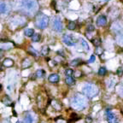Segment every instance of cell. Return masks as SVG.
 <instances>
[{"instance_id":"cell-1","label":"cell","mask_w":123,"mask_h":123,"mask_svg":"<svg viewBox=\"0 0 123 123\" xmlns=\"http://www.w3.org/2000/svg\"><path fill=\"white\" fill-rule=\"evenodd\" d=\"M16 7L21 13L27 16H33L39 10L38 0H16Z\"/></svg>"},{"instance_id":"cell-2","label":"cell","mask_w":123,"mask_h":123,"mask_svg":"<svg viewBox=\"0 0 123 123\" xmlns=\"http://www.w3.org/2000/svg\"><path fill=\"white\" fill-rule=\"evenodd\" d=\"M88 105V99L87 97L82 94L77 93L73 96L71 98V107L75 110L81 111L85 109Z\"/></svg>"},{"instance_id":"cell-3","label":"cell","mask_w":123,"mask_h":123,"mask_svg":"<svg viewBox=\"0 0 123 123\" xmlns=\"http://www.w3.org/2000/svg\"><path fill=\"white\" fill-rule=\"evenodd\" d=\"M82 92L87 98H92L98 95V92H99V89H98V87L95 84L87 83L82 88Z\"/></svg>"},{"instance_id":"cell-4","label":"cell","mask_w":123,"mask_h":123,"mask_svg":"<svg viewBox=\"0 0 123 123\" xmlns=\"http://www.w3.org/2000/svg\"><path fill=\"white\" fill-rule=\"evenodd\" d=\"M112 29L115 34V40L119 45H123V22H115L112 26Z\"/></svg>"},{"instance_id":"cell-5","label":"cell","mask_w":123,"mask_h":123,"mask_svg":"<svg viewBox=\"0 0 123 123\" xmlns=\"http://www.w3.org/2000/svg\"><path fill=\"white\" fill-rule=\"evenodd\" d=\"M34 24L39 29H45L49 25V17L44 13H38V15H36Z\"/></svg>"},{"instance_id":"cell-6","label":"cell","mask_w":123,"mask_h":123,"mask_svg":"<svg viewBox=\"0 0 123 123\" xmlns=\"http://www.w3.org/2000/svg\"><path fill=\"white\" fill-rule=\"evenodd\" d=\"M63 41L68 46H74L77 43V39L72 34H65L63 38Z\"/></svg>"},{"instance_id":"cell-7","label":"cell","mask_w":123,"mask_h":123,"mask_svg":"<svg viewBox=\"0 0 123 123\" xmlns=\"http://www.w3.org/2000/svg\"><path fill=\"white\" fill-rule=\"evenodd\" d=\"M52 26H53V29L57 32H62L63 31V22H62V20L58 16H56V17L53 18L52 21Z\"/></svg>"},{"instance_id":"cell-8","label":"cell","mask_w":123,"mask_h":123,"mask_svg":"<svg viewBox=\"0 0 123 123\" xmlns=\"http://www.w3.org/2000/svg\"><path fill=\"white\" fill-rule=\"evenodd\" d=\"M106 118H107L108 123H118L117 117L111 111V109H107L106 110Z\"/></svg>"},{"instance_id":"cell-9","label":"cell","mask_w":123,"mask_h":123,"mask_svg":"<svg viewBox=\"0 0 123 123\" xmlns=\"http://www.w3.org/2000/svg\"><path fill=\"white\" fill-rule=\"evenodd\" d=\"M11 10V5L8 2H1L0 4V12L2 15L4 14H8Z\"/></svg>"},{"instance_id":"cell-10","label":"cell","mask_w":123,"mask_h":123,"mask_svg":"<svg viewBox=\"0 0 123 123\" xmlns=\"http://www.w3.org/2000/svg\"><path fill=\"white\" fill-rule=\"evenodd\" d=\"M15 46V44L11 41H6V42H1V51H8V50L12 49Z\"/></svg>"},{"instance_id":"cell-11","label":"cell","mask_w":123,"mask_h":123,"mask_svg":"<svg viewBox=\"0 0 123 123\" xmlns=\"http://www.w3.org/2000/svg\"><path fill=\"white\" fill-rule=\"evenodd\" d=\"M96 23L98 27H104L107 24V18H106L105 16L102 15V16H99L98 18H97V21H96Z\"/></svg>"},{"instance_id":"cell-12","label":"cell","mask_w":123,"mask_h":123,"mask_svg":"<svg viewBox=\"0 0 123 123\" xmlns=\"http://www.w3.org/2000/svg\"><path fill=\"white\" fill-rule=\"evenodd\" d=\"M48 80L52 84H56L59 81V75L57 74H51L49 77H48Z\"/></svg>"},{"instance_id":"cell-13","label":"cell","mask_w":123,"mask_h":123,"mask_svg":"<svg viewBox=\"0 0 123 123\" xmlns=\"http://www.w3.org/2000/svg\"><path fill=\"white\" fill-rule=\"evenodd\" d=\"M14 65V61L10 58H5L3 61V66H4L5 68H11Z\"/></svg>"},{"instance_id":"cell-14","label":"cell","mask_w":123,"mask_h":123,"mask_svg":"<svg viewBox=\"0 0 123 123\" xmlns=\"http://www.w3.org/2000/svg\"><path fill=\"white\" fill-rule=\"evenodd\" d=\"M65 83L68 86H73V85L75 84V79L73 76H67L66 79H65Z\"/></svg>"},{"instance_id":"cell-15","label":"cell","mask_w":123,"mask_h":123,"mask_svg":"<svg viewBox=\"0 0 123 123\" xmlns=\"http://www.w3.org/2000/svg\"><path fill=\"white\" fill-rule=\"evenodd\" d=\"M50 52V47L47 46V45H45V46L42 47V49L40 51V55L41 56H43V57H45L47 55L49 54Z\"/></svg>"},{"instance_id":"cell-16","label":"cell","mask_w":123,"mask_h":123,"mask_svg":"<svg viewBox=\"0 0 123 123\" xmlns=\"http://www.w3.org/2000/svg\"><path fill=\"white\" fill-rule=\"evenodd\" d=\"M32 66V62L31 60H30L29 58H26L24 59V61L22 62V68H29V67Z\"/></svg>"},{"instance_id":"cell-17","label":"cell","mask_w":123,"mask_h":123,"mask_svg":"<svg viewBox=\"0 0 123 123\" xmlns=\"http://www.w3.org/2000/svg\"><path fill=\"white\" fill-rule=\"evenodd\" d=\"M33 34H34V30L33 28H27L24 31V35L27 36V37H33Z\"/></svg>"},{"instance_id":"cell-18","label":"cell","mask_w":123,"mask_h":123,"mask_svg":"<svg viewBox=\"0 0 123 123\" xmlns=\"http://www.w3.org/2000/svg\"><path fill=\"white\" fill-rule=\"evenodd\" d=\"M80 41H81V45H82V47H83V49H85V51H90V46H89L87 42H86L84 39H81Z\"/></svg>"},{"instance_id":"cell-19","label":"cell","mask_w":123,"mask_h":123,"mask_svg":"<svg viewBox=\"0 0 123 123\" xmlns=\"http://www.w3.org/2000/svg\"><path fill=\"white\" fill-rule=\"evenodd\" d=\"M23 123H33V117L30 114H27L24 118Z\"/></svg>"},{"instance_id":"cell-20","label":"cell","mask_w":123,"mask_h":123,"mask_svg":"<svg viewBox=\"0 0 123 123\" xmlns=\"http://www.w3.org/2000/svg\"><path fill=\"white\" fill-rule=\"evenodd\" d=\"M40 39H41V35L39 33H34L33 36L32 37V41L37 43V42H39V41L40 40Z\"/></svg>"},{"instance_id":"cell-21","label":"cell","mask_w":123,"mask_h":123,"mask_svg":"<svg viewBox=\"0 0 123 123\" xmlns=\"http://www.w3.org/2000/svg\"><path fill=\"white\" fill-rule=\"evenodd\" d=\"M52 106H53V108H54L56 110H60L61 109V108H62V105H61V104H59L58 102L57 101H56V100H54V101L52 102Z\"/></svg>"},{"instance_id":"cell-22","label":"cell","mask_w":123,"mask_h":123,"mask_svg":"<svg viewBox=\"0 0 123 123\" xmlns=\"http://www.w3.org/2000/svg\"><path fill=\"white\" fill-rule=\"evenodd\" d=\"M81 63H82V61L80 60V59H74V60L71 61L70 64L72 65V66L77 67V66H79V65L81 64Z\"/></svg>"},{"instance_id":"cell-23","label":"cell","mask_w":123,"mask_h":123,"mask_svg":"<svg viewBox=\"0 0 123 123\" xmlns=\"http://www.w3.org/2000/svg\"><path fill=\"white\" fill-rule=\"evenodd\" d=\"M76 28V23L74 22H69L68 24V29L69 30H74Z\"/></svg>"},{"instance_id":"cell-24","label":"cell","mask_w":123,"mask_h":123,"mask_svg":"<svg viewBox=\"0 0 123 123\" xmlns=\"http://www.w3.org/2000/svg\"><path fill=\"white\" fill-rule=\"evenodd\" d=\"M92 44L97 47L100 46V45H101V39H100L99 38H95V39H92Z\"/></svg>"},{"instance_id":"cell-25","label":"cell","mask_w":123,"mask_h":123,"mask_svg":"<svg viewBox=\"0 0 123 123\" xmlns=\"http://www.w3.org/2000/svg\"><path fill=\"white\" fill-rule=\"evenodd\" d=\"M36 76L39 77V78H42V77L45 76V71L43 69H39V70L36 72Z\"/></svg>"},{"instance_id":"cell-26","label":"cell","mask_w":123,"mask_h":123,"mask_svg":"<svg viewBox=\"0 0 123 123\" xmlns=\"http://www.w3.org/2000/svg\"><path fill=\"white\" fill-rule=\"evenodd\" d=\"M106 73H107V70H106V68H99V70H98V74L99 75H101V76H104V75H105Z\"/></svg>"},{"instance_id":"cell-27","label":"cell","mask_w":123,"mask_h":123,"mask_svg":"<svg viewBox=\"0 0 123 123\" xmlns=\"http://www.w3.org/2000/svg\"><path fill=\"white\" fill-rule=\"evenodd\" d=\"M74 71L72 70V69H70V68H68V69H66L65 70V75L66 76H72V74H74Z\"/></svg>"},{"instance_id":"cell-28","label":"cell","mask_w":123,"mask_h":123,"mask_svg":"<svg viewBox=\"0 0 123 123\" xmlns=\"http://www.w3.org/2000/svg\"><path fill=\"white\" fill-rule=\"evenodd\" d=\"M56 123H68V121L66 120H64L63 118L62 117H58V118H56Z\"/></svg>"},{"instance_id":"cell-29","label":"cell","mask_w":123,"mask_h":123,"mask_svg":"<svg viewBox=\"0 0 123 123\" xmlns=\"http://www.w3.org/2000/svg\"><path fill=\"white\" fill-rule=\"evenodd\" d=\"M29 51H31V54L33 55V56H35V57H39V52L37 51L32 48V47H29Z\"/></svg>"},{"instance_id":"cell-30","label":"cell","mask_w":123,"mask_h":123,"mask_svg":"<svg viewBox=\"0 0 123 123\" xmlns=\"http://www.w3.org/2000/svg\"><path fill=\"white\" fill-rule=\"evenodd\" d=\"M103 52H104V50L102 49V48H100L99 46L96 49V54L97 55H98V56H100V55H102L103 54Z\"/></svg>"},{"instance_id":"cell-31","label":"cell","mask_w":123,"mask_h":123,"mask_svg":"<svg viewBox=\"0 0 123 123\" xmlns=\"http://www.w3.org/2000/svg\"><path fill=\"white\" fill-rule=\"evenodd\" d=\"M118 92H119V95L123 98V85H121V86H120L119 91H118Z\"/></svg>"},{"instance_id":"cell-32","label":"cell","mask_w":123,"mask_h":123,"mask_svg":"<svg viewBox=\"0 0 123 123\" xmlns=\"http://www.w3.org/2000/svg\"><path fill=\"white\" fill-rule=\"evenodd\" d=\"M95 60H96L95 55H92V56H91L90 59H89V61H88V63H93V62H95Z\"/></svg>"},{"instance_id":"cell-33","label":"cell","mask_w":123,"mask_h":123,"mask_svg":"<svg viewBox=\"0 0 123 123\" xmlns=\"http://www.w3.org/2000/svg\"><path fill=\"white\" fill-rule=\"evenodd\" d=\"M94 27L92 25H90L87 27V32H93L94 31Z\"/></svg>"},{"instance_id":"cell-34","label":"cell","mask_w":123,"mask_h":123,"mask_svg":"<svg viewBox=\"0 0 123 123\" xmlns=\"http://www.w3.org/2000/svg\"><path fill=\"white\" fill-rule=\"evenodd\" d=\"M117 74H118V75L119 76H121L123 74V70L121 69V68H119V69H118V72H117Z\"/></svg>"},{"instance_id":"cell-35","label":"cell","mask_w":123,"mask_h":123,"mask_svg":"<svg viewBox=\"0 0 123 123\" xmlns=\"http://www.w3.org/2000/svg\"><path fill=\"white\" fill-rule=\"evenodd\" d=\"M86 123H91V122H92V119H91L90 117H87L86 119Z\"/></svg>"},{"instance_id":"cell-36","label":"cell","mask_w":123,"mask_h":123,"mask_svg":"<svg viewBox=\"0 0 123 123\" xmlns=\"http://www.w3.org/2000/svg\"><path fill=\"white\" fill-rule=\"evenodd\" d=\"M16 123H22V122H21V121H16Z\"/></svg>"},{"instance_id":"cell-37","label":"cell","mask_w":123,"mask_h":123,"mask_svg":"<svg viewBox=\"0 0 123 123\" xmlns=\"http://www.w3.org/2000/svg\"><path fill=\"white\" fill-rule=\"evenodd\" d=\"M105 1H106V2H108V1H109V0H105Z\"/></svg>"}]
</instances>
